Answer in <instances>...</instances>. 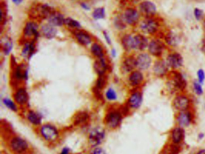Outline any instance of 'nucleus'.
<instances>
[{"label": "nucleus", "instance_id": "nucleus-1", "mask_svg": "<svg viewBox=\"0 0 205 154\" xmlns=\"http://www.w3.org/2000/svg\"><path fill=\"white\" fill-rule=\"evenodd\" d=\"M10 147L14 153L24 154L29 149V144L20 137H15L10 140Z\"/></svg>", "mask_w": 205, "mask_h": 154}, {"label": "nucleus", "instance_id": "nucleus-2", "mask_svg": "<svg viewBox=\"0 0 205 154\" xmlns=\"http://www.w3.org/2000/svg\"><path fill=\"white\" fill-rule=\"evenodd\" d=\"M40 133L42 137L47 141H54L59 136L57 129L49 124L43 125L40 129Z\"/></svg>", "mask_w": 205, "mask_h": 154}, {"label": "nucleus", "instance_id": "nucleus-3", "mask_svg": "<svg viewBox=\"0 0 205 154\" xmlns=\"http://www.w3.org/2000/svg\"><path fill=\"white\" fill-rule=\"evenodd\" d=\"M105 137L104 131L99 128H96L93 130L89 135V141L91 145L96 146L101 143Z\"/></svg>", "mask_w": 205, "mask_h": 154}, {"label": "nucleus", "instance_id": "nucleus-4", "mask_svg": "<svg viewBox=\"0 0 205 154\" xmlns=\"http://www.w3.org/2000/svg\"><path fill=\"white\" fill-rule=\"evenodd\" d=\"M189 100L184 95L176 96L173 101V105L176 110L180 112L186 111L189 107Z\"/></svg>", "mask_w": 205, "mask_h": 154}, {"label": "nucleus", "instance_id": "nucleus-5", "mask_svg": "<svg viewBox=\"0 0 205 154\" xmlns=\"http://www.w3.org/2000/svg\"><path fill=\"white\" fill-rule=\"evenodd\" d=\"M122 121V116L118 112H111L106 116V123L111 128H116Z\"/></svg>", "mask_w": 205, "mask_h": 154}, {"label": "nucleus", "instance_id": "nucleus-6", "mask_svg": "<svg viewBox=\"0 0 205 154\" xmlns=\"http://www.w3.org/2000/svg\"><path fill=\"white\" fill-rule=\"evenodd\" d=\"M167 63L169 67L177 69L180 67L183 64V58L178 53L170 54L167 59Z\"/></svg>", "mask_w": 205, "mask_h": 154}, {"label": "nucleus", "instance_id": "nucleus-7", "mask_svg": "<svg viewBox=\"0 0 205 154\" xmlns=\"http://www.w3.org/2000/svg\"><path fill=\"white\" fill-rule=\"evenodd\" d=\"M158 24L156 21L152 20H146L143 21L140 25V29L144 33L153 34L156 32Z\"/></svg>", "mask_w": 205, "mask_h": 154}, {"label": "nucleus", "instance_id": "nucleus-8", "mask_svg": "<svg viewBox=\"0 0 205 154\" xmlns=\"http://www.w3.org/2000/svg\"><path fill=\"white\" fill-rule=\"evenodd\" d=\"M137 67L140 70H146L150 64L152 60L150 57L147 54H141L139 55L136 59Z\"/></svg>", "mask_w": 205, "mask_h": 154}, {"label": "nucleus", "instance_id": "nucleus-9", "mask_svg": "<svg viewBox=\"0 0 205 154\" xmlns=\"http://www.w3.org/2000/svg\"><path fill=\"white\" fill-rule=\"evenodd\" d=\"M123 18L127 24L134 25L136 24L139 20V14L135 9H128L125 11Z\"/></svg>", "mask_w": 205, "mask_h": 154}, {"label": "nucleus", "instance_id": "nucleus-10", "mask_svg": "<svg viewBox=\"0 0 205 154\" xmlns=\"http://www.w3.org/2000/svg\"><path fill=\"white\" fill-rule=\"evenodd\" d=\"M192 116L191 113L187 111L180 112L177 117V122L179 126L183 128L186 127L189 125L191 122Z\"/></svg>", "mask_w": 205, "mask_h": 154}, {"label": "nucleus", "instance_id": "nucleus-11", "mask_svg": "<svg viewBox=\"0 0 205 154\" xmlns=\"http://www.w3.org/2000/svg\"><path fill=\"white\" fill-rule=\"evenodd\" d=\"M164 50V45L158 41H152L149 45V51L155 56H159Z\"/></svg>", "mask_w": 205, "mask_h": 154}, {"label": "nucleus", "instance_id": "nucleus-12", "mask_svg": "<svg viewBox=\"0 0 205 154\" xmlns=\"http://www.w3.org/2000/svg\"><path fill=\"white\" fill-rule=\"evenodd\" d=\"M143 102V96L141 93L140 92H135L132 93L129 100L128 103L131 108L133 109L138 108Z\"/></svg>", "mask_w": 205, "mask_h": 154}, {"label": "nucleus", "instance_id": "nucleus-13", "mask_svg": "<svg viewBox=\"0 0 205 154\" xmlns=\"http://www.w3.org/2000/svg\"><path fill=\"white\" fill-rule=\"evenodd\" d=\"M184 136H185V131L184 129L180 126L175 127L172 130V140L174 144H178L180 143L183 141L184 139Z\"/></svg>", "mask_w": 205, "mask_h": 154}, {"label": "nucleus", "instance_id": "nucleus-14", "mask_svg": "<svg viewBox=\"0 0 205 154\" xmlns=\"http://www.w3.org/2000/svg\"><path fill=\"white\" fill-rule=\"evenodd\" d=\"M148 45V41L146 38L140 34L134 37V49L137 50H144Z\"/></svg>", "mask_w": 205, "mask_h": 154}, {"label": "nucleus", "instance_id": "nucleus-15", "mask_svg": "<svg viewBox=\"0 0 205 154\" xmlns=\"http://www.w3.org/2000/svg\"><path fill=\"white\" fill-rule=\"evenodd\" d=\"M41 32L45 37L51 39L56 36L57 31L54 26L50 24H47L42 25Z\"/></svg>", "mask_w": 205, "mask_h": 154}, {"label": "nucleus", "instance_id": "nucleus-16", "mask_svg": "<svg viewBox=\"0 0 205 154\" xmlns=\"http://www.w3.org/2000/svg\"><path fill=\"white\" fill-rule=\"evenodd\" d=\"M49 24L53 26H61L65 23V19L63 16L58 12H52L48 18Z\"/></svg>", "mask_w": 205, "mask_h": 154}, {"label": "nucleus", "instance_id": "nucleus-17", "mask_svg": "<svg viewBox=\"0 0 205 154\" xmlns=\"http://www.w3.org/2000/svg\"><path fill=\"white\" fill-rule=\"evenodd\" d=\"M168 64L163 60H158L155 62L154 66V71L157 76L161 77L165 75L168 70Z\"/></svg>", "mask_w": 205, "mask_h": 154}, {"label": "nucleus", "instance_id": "nucleus-18", "mask_svg": "<svg viewBox=\"0 0 205 154\" xmlns=\"http://www.w3.org/2000/svg\"><path fill=\"white\" fill-rule=\"evenodd\" d=\"M140 7L143 13L149 15H154L156 12V6L150 1H146L141 2Z\"/></svg>", "mask_w": 205, "mask_h": 154}, {"label": "nucleus", "instance_id": "nucleus-19", "mask_svg": "<svg viewBox=\"0 0 205 154\" xmlns=\"http://www.w3.org/2000/svg\"><path fill=\"white\" fill-rule=\"evenodd\" d=\"M15 100L20 105H25L29 100L27 91L24 89H20L15 94Z\"/></svg>", "mask_w": 205, "mask_h": 154}, {"label": "nucleus", "instance_id": "nucleus-20", "mask_svg": "<svg viewBox=\"0 0 205 154\" xmlns=\"http://www.w3.org/2000/svg\"><path fill=\"white\" fill-rule=\"evenodd\" d=\"M173 81L176 87L180 90L184 89L186 86V82L183 75L180 73L175 72L173 73Z\"/></svg>", "mask_w": 205, "mask_h": 154}, {"label": "nucleus", "instance_id": "nucleus-21", "mask_svg": "<svg viewBox=\"0 0 205 154\" xmlns=\"http://www.w3.org/2000/svg\"><path fill=\"white\" fill-rule=\"evenodd\" d=\"M143 81V75L140 71H134L129 77V82L132 86H136L140 84Z\"/></svg>", "mask_w": 205, "mask_h": 154}, {"label": "nucleus", "instance_id": "nucleus-22", "mask_svg": "<svg viewBox=\"0 0 205 154\" xmlns=\"http://www.w3.org/2000/svg\"><path fill=\"white\" fill-rule=\"evenodd\" d=\"M75 34L79 43L82 45H88L91 42V37L84 31H77Z\"/></svg>", "mask_w": 205, "mask_h": 154}, {"label": "nucleus", "instance_id": "nucleus-23", "mask_svg": "<svg viewBox=\"0 0 205 154\" xmlns=\"http://www.w3.org/2000/svg\"><path fill=\"white\" fill-rule=\"evenodd\" d=\"M38 26L35 22H28L24 28V34L27 36H36L38 34Z\"/></svg>", "mask_w": 205, "mask_h": 154}, {"label": "nucleus", "instance_id": "nucleus-24", "mask_svg": "<svg viewBox=\"0 0 205 154\" xmlns=\"http://www.w3.org/2000/svg\"><path fill=\"white\" fill-rule=\"evenodd\" d=\"M136 67H137V61L133 57H129L123 62V68L126 72L132 71Z\"/></svg>", "mask_w": 205, "mask_h": 154}, {"label": "nucleus", "instance_id": "nucleus-25", "mask_svg": "<svg viewBox=\"0 0 205 154\" xmlns=\"http://www.w3.org/2000/svg\"><path fill=\"white\" fill-rule=\"evenodd\" d=\"M122 45L127 51L134 49V37L131 35H125L122 39Z\"/></svg>", "mask_w": 205, "mask_h": 154}, {"label": "nucleus", "instance_id": "nucleus-26", "mask_svg": "<svg viewBox=\"0 0 205 154\" xmlns=\"http://www.w3.org/2000/svg\"><path fill=\"white\" fill-rule=\"evenodd\" d=\"M27 119L30 123L34 125H39L42 122L41 116L38 113L33 111H30L27 114Z\"/></svg>", "mask_w": 205, "mask_h": 154}, {"label": "nucleus", "instance_id": "nucleus-27", "mask_svg": "<svg viewBox=\"0 0 205 154\" xmlns=\"http://www.w3.org/2000/svg\"><path fill=\"white\" fill-rule=\"evenodd\" d=\"M37 12L42 18H49V16L52 13V9L48 5H42L37 9Z\"/></svg>", "mask_w": 205, "mask_h": 154}, {"label": "nucleus", "instance_id": "nucleus-28", "mask_svg": "<svg viewBox=\"0 0 205 154\" xmlns=\"http://www.w3.org/2000/svg\"><path fill=\"white\" fill-rule=\"evenodd\" d=\"M107 64L103 58L99 59V60L96 62L95 64V69L99 75H102L106 71Z\"/></svg>", "mask_w": 205, "mask_h": 154}, {"label": "nucleus", "instance_id": "nucleus-29", "mask_svg": "<svg viewBox=\"0 0 205 154\" xmlns=\"http://www.w3.org/2000/svg\"><path fill=\"white\" fill-rule=\"evenodd\" d=\"M91 53L99 59L103 58L104 57V51L102 46L98 43H94L91 47Z\"/></svg>", "mask_w": 205, "mask_h": 154}, {"label": "nucleus", "instance_id": "nucleus-30", "mask_svg": "<svg viewBox=\"0 0 205 154\" xmlns=\"http://www.w3.org/2000/svg\"><path fill=\"white\" fill-rule=\"evenodd\" d=\"M166 41L171 46H176L179 43V38L175 33H170L166 37Z\"/></svg>", "mask_w": 205, "mask_h": 154}, {"label": "nucleus", "instance_id": "nucleus-31", "mask_svg": "<svg viewBox=\"0 0 205 154\" xmlns=\"http://www.w3.org/2000/svg\"><path fill=\"white\" fill-rule=\"evenodd\" d=\"M34 50V46L33 44L27 43L25 45L23 48V50L22 52V55L25 57H30L33 55Z\"/></svg>", "mask_w": 205, "mask_h": 154}, {"label": "nucleus", "instance_id": "nucleus-32", "mask_svg": "<svg viewBox=\"0 0 205 154\" xmlns=\"http://www.w3.org/2000/svg\"><path fill=\"white\" fill-rule=\"evenodd\" d=\"M179 152V147L177 144L168 145L162 151L161 154H177Z\"/></svg>", "mask_w": 205, "mask_h": 154}, {"label": "nucleus", "instance_id": "nucleus-33", "mask_svg": "<svg viewBox=\"0 0 205 154\" xmlns=\"http://www.w3.org/2000/svg\"><path fill=\"white\" fill-rule=\"evenodd\" d=\"M15 76L19 80L24 79L27 77V71L24 67L19 66L16 70Z\"/></svg>", "mask_w": 205, "mask_h": 154}, {"label": "nucleus", "instance_id": "nucleus-34", "mask_svg": "<svg viewBox=\"0 0 205 154\" xmlns=\"http://www.w3.org/2000/svg\"><path fill=\"white\" fill-rule=\"evenodd\" d=\"M105 9L104 8L100 7L95 9L92 15L95 20H100L105 17Z\"/></svg>", "mask_w": 205, "mask_h": 154}, {"label": "nucleus", "instance_id": "nucleus-35", "mask_svg": "<svg viewBox=\"0 0 205 154\" xmlns=\"http://www.w3.org/2000/svg\"><path fill=\"white\" fill-rule=\"evenodd\" d=\"M65 24H66L67 25H68L69 27H72V28L78 29V28L81 27V25L78 21L75 20L72 18H70L65 19Z\"/></svg>", "mask_w": 205, "mask_h": 154}, {"label": "nucleus", "instance_id": "nucleus-36", "mask_svg": "<svg viewBox=\"0 0 205 154\" xmlns=\"http://www.w3.org/2000/svg\"><path fill=\"white\" fill-rule=\"evenodd\" d=\"M3 103L9 109H10L12 111L17 110V107L16 104L9 98H4L3 99Z\"/></svg>", "mask_w": 205, "mask_h": 154}, {"label": "nucleus", "instance_id": "nucleus-37", "mask_svg": "<svg viewBox=\"0 0 205 154\" xmlns=\"http://www.w3.org/2000/svg\"><path fill=\"white\" fill-rule=\"evenodd\" d=\"M105 95H106V98L109 101H114L117 99V93L114 89H113L111 88H110L108 90Z\"/></svg>", "mask_w": 205, "mask_h": 154}, {"label": "nucleus", "instance_id": "nucleus-38", "mask_svg": "<svg viewBox=\"0 0 205 154\" xmlns=\"http://www.w3.org/2000/svg\"><path fill=\"white\" fill-rule=\"evenodd\" d=\"M124 21L125 22L124 18H122L120 17H117L114 20V25L117 29H118L120 30H122V29H125L126 27L125 24L124 23Z\"/></svg>", "mask_w": 205, "mask_h": 154}, {"label": "nucleus", "instance_id": "nucleus-39", "mask_svg": "<svg viewBox=\"0 0 205 154\" xmlns=\"http://www.w3.org/2000/svg\"><path fill=\"white\" fill-rule=\"evenodd\" d=\"M193 87L194 90V92L198 96L202 95L203 93V90L202 87V84L198 81H195L193 83Z\"/></svg>", "mask_w": 205, "mask_h": 154}, {"label": "nucleus", "instance_id": "nucleus-40", "mask_svg": "<svg viewBox=\"0 0 205 154\" xmlns=\"http://www.w3.org/2000/svg\"><path fill=\"white\" fill-rule=\"evenodd\" d=\"M12 48V43L10 41H8L4 43V47H3V50L4 52L6 54H8L11 50Z\"/></svg>", "mask_w": 205, "mask_h": 154}, {"label": "nucleus", "instance_id": "nucleus-41", "mask_svg": "<svg viewBox=\"0 0 205 154\" xmlns=\"http://www.w3.org/2000/svg\"><path fill=\"white\" fill-rule=\"evenodd\" d=\"M197 77L198 81L202 84L205 80V73L203 69H199L197 71Z\"/></svg>", "mask_w": 205, "mask_h": 154}, {"label": "nucleus", "instance_id": "nucleus-42", "mask_svg": "<svg viewBox=\"0 0 205 154\" xmlns=\"http://www.w3.org/2000/svg\"><path fill=\"white\" fill-rule=\"evenodd\" d=\"M194 16L197 20L199 21L200 20L203 16V11L200 9L198 8H195L194 11Z\"/></svg>", "mask_w": 205, "mask_h": 154}, {"label": "nucleus", "instance_id": "nucleus-43", "mask_svg": "<svg viewBox=\"0 0 205 154\" xmlns=\"http://www.w3.org/2000/svg\"><path fill=\"white\" fill-rule=\"evenodd\" d=\"M91 154H106V153L102 149L97 147L91 152Z\"/></svg>", "mask_w": 205, "mask_h": 154}, {"label": "nucleus", "instance_id": "nucleus-44", "mask_svg": "<svg viewBox=\"0 0 205 154\" xmlns=\"http://www.w3.org/2000/svg\"><path fill=\"white\" fill-rule=\"evenodd\" d=\"M104 37H105V41H107V42L109 45H110L111 43V39H110V38H109V36L108 35L106 31H104Z\"/></svg>", "mask_w": 205, "mask_h": 154}, {"label": "nucleus", "instance_id": "nucleus-45", "mask_svg": "<svg viewBox=\"0 0 205 154\" xmlns=\"http://www.w3.org/2000/svg\"><path fill=\"white\" fill-rule=\"evenodd\" d=\"M60 154H69V149L68 147H65L62 149Z\"/></svg>", "mask_w": 205, "mask_h": 154}, {"label": "nucleus", "instance_id": "nucleus-46", "mask_svg": "<svg viewBox=\"0 0 205 154\" xmlns=\"http://www.w3.org/2000/svg\"><path fill=\"white\" fill-rule=\"evenodd\" d=\"M205 137V134L203 133H199L198 134V139L199 140H202Z\"/></svg>", "mask_w": 205, "mask_h": 154}, {"label": "nucleus", "instance_id": "nucleus-47", "mask_svg": "<svg viewBox=\"0 0 205 154\" xmlns=\"http://www.w3.org/2000/svg\"><path fill=\"white\" fill-rule=\"evenodd\" d=\"M81 6L86 10H88L89 9V7H88V5L86 4H81Z\"/></svg>", "mask_w": 205, "mask_h": 154}, {"label": "nucleus", "instance_id": "nucleus-48", "mask_svg": "<svg viewBox=\"0 0 205 154\" xmlns=\"http://www.w3.org/2000/svg\"><path fill=\"white\" fill-rule=\"evenodd\" d=\"M196 154H205V149L200 150Z\"/></svg>", "mask_w": 205, "mask_h": 154}, {"label": "nucleus", "instance_id": "nucleus-49", "mask_svg": "<svg viewBox=\"0 0 205 154\" xmlns=\"http://www.w3.org/2000/svg\"><path fill=\"white\" fill-rule=\"evenodd\" d=\"M112 54H113V55L114 57H115V56L116 55V51L115 50H112Z\"/></svg>", "mask_w": 205, "mask_h": 154}, {"label": "nucleus", "instance_id": "nucleus-50", "mask_svg": "<svg viewBox=\"0 0 205 154\" xmlns=\"http://www.w3.org/2000/svg\"><path fill=\"white\" fill-rule=\"evenodd\" d=\"M12 1L15 3H18L20 1V0H12Z\"/></svg>", "mask_w": 205, "mask_h": 154}]
</instances>
